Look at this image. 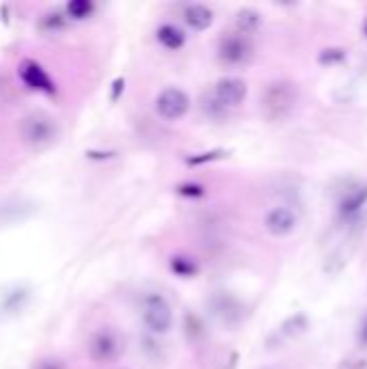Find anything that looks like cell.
I'll use <instances>...</instances> for the list:
<instances>
[{"instance_id": "6da1fadb", "label": "cell", "mask_w": 367, "mask_h": 369, "mask_svg": "<svg viewBox=\"0 0 367 369\" xmlns=\"http://www.w3.org/2000/svg\"><path fill=\"white\" fill-rule=\"evenodd\" d=\"M61 136V125L56 117L45 110H33L20 121V140L28 149L43 151L52 147Z\"/></svg>"}, {"instance_id": "7a4b0ae2", "label": "cell", "mask_w": 367, "mask_h": 369, "mask_svg": "<svg viewBox=\"0 0 367 369\" xmlns=\"http://www.w3.org/2000/svg\"><path fill=\"white\" fill-rule=\"evenodd\" d=\"M298 104V89L290 80H275L262 93V112L268 121L279 123L292 115Z\"/></svg>"}, {"instance_id": "3957f363", "label": "cell", "mask_w": 367, "mask_h": 369, "mask_svg": "<svg viewBox=\"0 0 367 369\" xmlns=\"http://www.w3.org/2000/svg\"><path fill=\"white\" fill-rule=\"evenodd\" d=\"M244 100H247V83L242 78L229 76V78H220L214 85L212 93L207 95L203 102V108L207 115L220 117V115H225L227 110L238 108Z\"/></svg>"}, {"instance_id": "277c9868", "label": "cell", "mask_w": 367, "mask_h": 369, "mask_svg": "<svg viewBox=\"0 0 367 369\" xmlns=\"http://www.w3.org/2000/svg\"><path fill=\"white\" fill-rule=\"evenodd\" d=\"M140 322L151 335H167L173 328V309L165 296L147 294L140 300Z\"/></svg>"}, {"instance_id": "5b68a950", "label": "cell", "mask_w": 367, "mask_h": 369, "mask_svg": "<svg viewBox=\"0 0 367 369\" xmlns=\"http://www.w3.org/2000/svg\"><path fill=\"white\" fill-rule=\"evenodd\" d=\"M123 339L113 328H98L87 341V355L98 365H110L123 355Z\"/></svg>"}, {"instance_id": "8992f818", "label": "cell", "mask_w": 367, "mask_h": 369, "mask_svg": "<svg viewBox=\"0 0 367 369\" xmlns=\"http://www.w3.org/2000/svg\"><path fill=\"white\" fill-rule=\"evenodd\" d=\"M218 61L225 67H242L253 59V43L251 37L240 33H225L218 41Z\"/></svg>"}, {"instance_id": "52a82bcc", "label": "cell", "mask_w": 367, "mask_h": 369, "mask_svg": "<svg viewBox=\"0 0 367 369\" xmlns=\"http://www.w3.org/2000/svg\"><path fill=\"white\" fill-rule=\"evenodd\" d=\"M188 108H190L188 93L178 87H169L156 98V112L165 121H180L188 112Z\"/></svg>"}, {"instance_id": "ba28073f", "label": "cell", "mask_w": 367, "mask_h": 369, "mask_svg": "<svg viewBox=\"0 0 367 369\" xmlns=\"http://www.w3.org/2000/svg\"><path fill=\"white\" fill-rule=\"evenodd\" d=\"M298 224V216L292 207L287 205H277L273 210H268L264 216V227L270 235L275 238H285L290 235Z\"/></svg>"}, {"instance_id": "9c48e42d", "label": "cell", "mask_w": 367, "mask_h": 369, "mask_svg": "<svg viewBox=\"0 0 367 369\" xmlns=\"http://www.w3.org/2000/svg\"><path fill=\"white\" fill-rule=\"evenodd\" d=\"M20 78H22V83L28 87V89H33V91H43V93H54V83H52V78L48 76V72L37 65L35 61H26L22 63V67H20Z\"/></svg>"}, {"instance_id": "30bf717a", "label": "cell", "mask_w": 367, "mask_h": 369, "mask_svg": "<svg viewBox=\"0 0 367 369\" xmlns=\"http://www.w3.org/2000/svg\"><path fill=\"white\" fill-rule=\"evenodd\" d=\"M365 203H367V184L355 186V188H350L348 192H344V197L337 203V212H339V216L344 220L355 218L363 210Z\"/></svg>"}, {"instance_id": "8fae6325", "label": "cell", "mask_w": 367, "mask_h": 369, "mask_svg": "<svg viewBox=\"0 0 367 369\" xmlns=\"http://www.w3.org/2000/svg\"><path fill=\"white\" fill-rule=\"evenodd\" d=\"M184 22L193 30H205L214 22V13L205 5H188L184 9Z\"/></svg>"}, {"instance_id": "7c38bea8", "label": "cell", "mask_w": 367, "mask_h": 369, "mask_svg": "<svg viewBox=\"0 0 367 369\" xmlns=\"http://www.w3.org/2000/svg\"><path fill=\"white\" fill-rule=\"evenodd\" d=\"M262 26V13L255 9H240L235 13V33L251 37Z\"/></svg>"}, {"instance_id": "4fadbf2b", "label": "cell", "mask_w": 367, "mask_h": 369, "mask_svg": "<svg viewBox=\"0 0 367 369\" xmlns=\"http://www.w3.org/2000/svg\"><path fill=\"white\" fill-rule=\"evenodd\" d=\"M156 39L160 45H165L167 50H180L186 41V35L180 26L175 24H162L160 28L156 30Z\"/></svg>"}, {"instance_id": "5bb4252c", "label": "cell", "mask_w": 367, "mask_h": 369, "mask_svg": "<svg viewBox=\"0 0 367 369\" xmlns=\"http://www.w3.org/2000/svg\"><path fill=\"white\" fill-rule=\"evenodd\" d=\"M24 210L26 212H33L30 207H24L22 203H5V205H0V222H15V220H22V218H26L28 214H24Z\"/></svg>"}, {"instance_id": "9a60e30c", "label": "cell", "mask_w": 367, "mask_h": 369, "mask_svg": "<svg viewBox=\"0 0 367 369\" xmlns=\"http://www.w3.org/2000/svg\"><path fill=\"white\" fill-rule=\"evenodd\" d=\"M307 326H309L307 315L296 313V315H292L290 319H285V322H283L281 335H285V337H296V335H300V333H305Z\"/></svg>"}, {"instance_id": "2e32d148", "label": "cell", "mask_w": 367, "mask_h": 369, "mask_svg": "<svg viewBox=\"0 0 367 369\" xmlns=\"http://www.w3.org/2000/svg\"><path fill=\"white\" fill-rule=\"evenodd\" d=\"M346 61V52L342 48H326L320 54H317V63L320 65H326V67H333V65H339V63Z\"/></svg>"}, {"instance_id": "e0dca14e", "label": "cell", "mask_w": 367, "mask_h": 369, "mask_svg": "<svg viewBox=\"0 0 367 369\" xmlns=\"http://www.w3.org/2000/svg\"><path fill=\"white\" fill-rule=\"evenodd\" d=\"M67 13L74 20H85L93 13V5L89 3V0H74V3L67 5Z\"/></svg>"}, {"instance_id": "ac0fdd59", "label": "cell", "mask_w": 367, "mask_h": 369, "mask_svg": "<svg viewBox=\"0 0 367 369\" xmlns=\"http://www.w3.org/2000/svg\"><path fill=\"white\" fill-rule=\"evenodd\" d=\"M35 369H67V365L63 363L61 359L50 357V359H41V361L35 365Z\"/></svg>"}, {"instance_id": "d6986e66", "label": "cell", "mask_w": 367, "mask_h": 369, "mask_svg": "<svg viewBox=\"0 0 367 369\" xmlns=\"http://www.w3.org/2000/svg\"><path fill=\"white\" fill-rule=\"evenodd\" d=\"M359 344L367 348V315L363 317V322H361V328H359Z\"/></svg>"}, {"instance_id": "ffe728a7", "label": "cell", "mask_w": 367, "mask_h": 369, "mask_svg": "<svg viewBox=\"0 0 367 369\" xmlns=\"http://www.w3.org/2000/svg\"><path fill=\"white\" fill-rule=\"evenodd\" d=\"M363 30H365V35H367V22H365V26H363Z\"/></svg>"}]
</instances>
